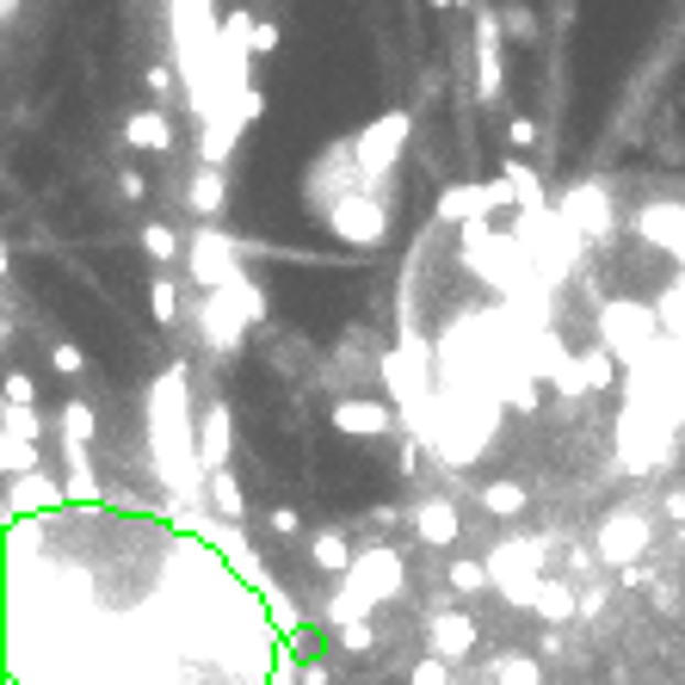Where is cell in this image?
Wrapping results in <instances>:
<instances>
[{
	"label": "cell",
	"instance_id": "obj_2",
	"mask_svg": "<svg viewBox=\"0 0 685 685\" xmlns=\"http://www.w3.org/2000/svg\"><path fill=\"white\" fill-rule=\"evenodd\" d=\"M562 210H568V217H575V222H580V229H587V235L611 229V217H606V198H599V192H592V186L568 192V198H562Z\"/></svg>",
	"mask_w": 685,
	"mask_h": 685
},
{
	"label": "cell",
	"instance_id": "obj_9",
	"mask_svg": "<svg viewBox=\"0 0 685 685\" xmlns=\"http://www.w3.org/2000/svg\"><path fill=\"white\" fill-rule=\"evenodd\" d=\"M50 359H56V371H63V377H80V371H87V352H80L75 340H56V352H50Z\"/></svg>",
	"mask_w": 685,
	"mask_h": 685
},
{
	"label": "cell",
	"instance_id": "obj_8",
	"mask_svg": "<svg viewBox=\"0 0 685 685\" xmlns=\"http://www.w3.org/2000/svg\"><path fill=\"white\" fill-rule=\"evenodd\" d=\"M315 562H322L327 575H334V568H346V544L334 537V531H322V537H315Z\"/></svg>",
	"mask_w": 685,
	"mask_h": 685
},
{
	"label": "cell",
	"instance_id": "obj_11",
	"mask_svg": "<svg viewBox=\"0 0 685 685\" xmlns=\"http://www.w3.org/2000/svg\"><path fill=\"white\" fill-rule=\"evenodd\" d=\"M507 142H513V149H531V142H537V124H525V118H519V124L507 130Z\"/></svg>",
	"mask_w": 685,
	"mask_h": 685
},
{
	"label": "cell",
	"instance_id": "obj_3",
	"mask_svg": "<svg viewBox=\"0 0 685 685\" xmlns=\"http://www.w3.org/2000/svg\"><path fill=\"white\" fill-rule=\"evenodd\" d=\"M414 531H421L426 544H452V537H457V513L445 507V500H433V507L414 513Z\"/></svg>",
	"mask_w": 685,
	"mask_h": 685
},
{
	"label": "cell",
	"instance_id": "obj_7",
	"mask_svg": "<svg viewBox=\"0 0 685 685\" xmlns=\"http://www.w3.org/2000/svg\"><path fill=\"white\" fill-rule=\"evenodd\" d=\"M142 248L155 253V260H173V253H180V229H167V222H149V229H142Z\"/></svg>",
	"mask_w": 685,
	"mask_h": 685
},
{
	"label": "cell",
	"instance_id": "obj_5",
	"mask_svg": "<svg viewBox=\"0 0 685 685\" xmlns=\"http://www.w3.org/2000/svg\"><path fill=\"white\" fill-rule=\"evenodd\" d=\"M482 507H488V513H519V507H525V488H519V482H488Z\"/></svg>",
	"mask_w": 685,
	"mask_h": 685
},
{
	"label": "cell",
	"instance_id": "obj_10",
	"mask_svg": "<svg viewBox=\"0 0 685 685\" xmlns=\"http://www.w3.org/2000/svg\"><path fill=\"white\" fill-rule=\"evenodd\" d=\"M173 309H180V296H173V284H167V279H155V315H161V322H173Z\"/></svg>",
	"mask_w": 685,
	"mask_h": 685
},
{
	"label": "cell",
	"instance_id": "obj_4",
	"mask_svg": "<svg viewBox=\"0 0 685 685\" xmlns=\"http://www.w3.org/2000/svg\"><path fill=\"white\" fill-rule=\"evenodd\" d=\"M130 142H137V149H167V118H155V111H142L137 124H130Z\"/></svg>",
	"mask_w": 685,
	"mask_h": 685
},
{
	"label": "cell",
	"instance_id": "obj_6",
	"mask_svg": "<svg viewBox=\"0 0 685 685\" xmlns=\"http://www.w3.org/2000/svg\"><path fill=\"white\" fill-rule=\"evenodd\" d=\"M476 210H482V192L476 186H452L438 198V217H476Z\"/></svg>",
	"mask_w": 685,
	"mask_h": 685
},
{
	"label": "cell",
	"instance_id": "obj_1",
	"mask_svg": "<svg viewBox=\"0 0 685 685\" xmlns=\"http://www.w3.org/2000/svg\"><path fill=\"white\" fill-rule=\"evenodd\" d=\"M334 426L352 438H377V433H390V407L383 402H340L334 407Z\"/></svg>",
	"mask_w": 685,
	"mask_h": 685
}]
</instances>
